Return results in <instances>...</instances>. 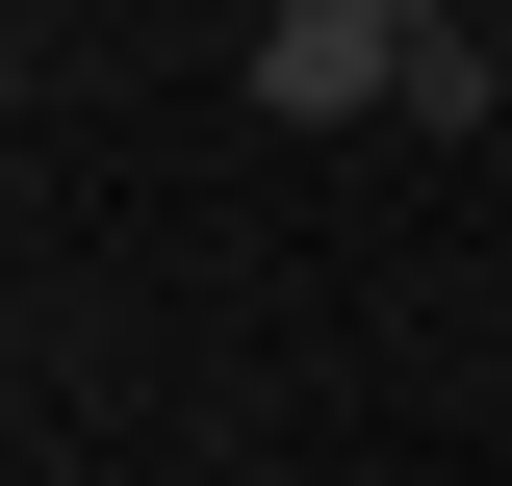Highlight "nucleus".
I'll use <instances>...</instances> for the list:
<instances>
[{
	"instance_id": "f257e3e1",
	"label": "nucleus",
	"mask_w": 512,
	"mask_h": 486,
	"mask_svg": "<svg viewBox=\"0 0 512 486\" xmlns=\"http://www.w3.org/2000/svg\"><path fill=\"white\" fill-rule=\"evenodd\" d=\"M410 26H436V0H282V26H256V103H282V128L410 103Z\"/></svg>"
}]
</instances>
